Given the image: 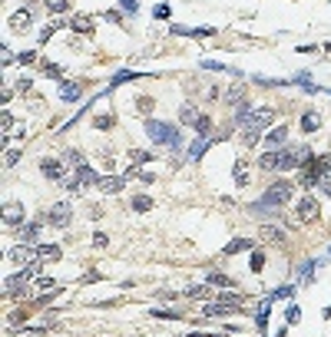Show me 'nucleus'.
<instances>
[{"mask_svg": "<svg viewBox=\"0 0 331 337\" xmlns=\"http://www.w3.org/2000/svg\"><path fill=\"white\" fill-rule=\"evenodd\" d=\"M315 268H318V261H305V264H301V278H298V281L308 284V281H311V274H315Z\"/></svg>", "mask_w": 331, "mask_h": 337, "instance_id": "cd10ccee", "label": "nucleus"}, {"mask_svg": "<svg viewBox=\"0 0 331 337\" xmlns=\"http://www.w3.org/2000/svg\"><path fill=\"white\" fill-rule=\"evenodd\" d=\"M206 149H209V139H206V136L192 139V146H189V159H202V155H206Z\"/></svg>", "mask_w": 331, "mask_h": 337, "instance_id": "a211bd4d", "label": "nucleus"}, {"mask_svg": "<svg viewBox=\"0 0 331 337\" xmlns=\"http://www.w3.org/2000/svg\"><path fill=\"white\" fill-rule=\"evenodd\" d=\"M70 30H73V33H83V37H93L96 20H93L89 13H77V17H70Z\"/></svg>", "mask_w": 331, "mask_h": 337, "instance_id": "39448f33", "label": "nucleus"}, {"mask_svg": "<svg viewBox=\"0 0 331 337\" xmlns=\"http://www.w3.org/2000/svg\"><path fill=\"white\" fill-rule=\"evenodd\" d=\"M291 192H295V188H291V182H275V185H272V188L262 195V202L255 205V212H268V208L285 205L288 198H291Z\"/></svg>", "mask_w": 331, "mask_h": 337, "instance_id": "f257e3e1", "label": "nucleus"}, {"mask_svg": "<svg viewBox=\"0 0 331 337\" xmlns=\"http://www.w3.org/2000/svg\"><path fill=\"white\" fill-rule=\"evenodd\" d=\"M206 284H212V288H232V278L222 271H209L206 274Z\"/></svg>", "mask_w": 331, "mask_h": 337, "instance_id": "6ab92c4d", "label": "nucleus"}, {"mask_svg": "<svg viewBox=\"0 0 331 337\" xmlns=\"http://www.w3.org/2000/svg\"><path fill=\"white\" fill-rule=\"evenodd\" d=\"M40 228H43V222H30V225H20V238H23V241H33L37 235H40Z\"/></svg>", "mask_w": 331, "mask_h": 337, "instance_id": "412c9836", "label": "nucleus"}, {"mask_svg": "<svg viewBox=\"0 0 331 337\" xmlns=\"http://www.w3.org/2000/svg\"><path fill=\"white\" fill-rule=\"evenodd\" d=\"M30 23H33V10H27V7H23V10H17V13L10 17V27H13V30H27Z\"/></svg>", "mask_w": 331, "mask_h": 337, "instance_id": "f8f14e48", "label": "nucleus"}, {"mask_svg": "<svg viewBox=\"0 0 331 337\" xmlns=\"http://www.w3.org/2000/svg\"><path fill=\"white\" fill-rule=\"evenodd\" d=\"M56 30H60V20H56V23H50V27H43V30H40V37H37V40H40V43H50V37H53Z\"/></svg>", "mask_w": 331, "mask_h": 337, "instance_id": "7c9ffc66", "label": "nucleus"}, {"mask_svg": "<svg viewBox=\"0 0 331 337\" xmlns=\"http://www.w3.org/2000/svg\"><path fill=\"white\" fill-rule=\"evenodd\" d=\"M129 159L132 162H153V152H146V149H129Z\"/></svg>", "mask_w": 331, "mask_h": 337, "instance_id": "2f4dec72", "label": "nucleus"}, {"mask_svg": "<svg viewBox=\"0 0 331 337\" xmlns=\"http://www.w3.org/2000/svg\"><path fill=\"white\" fill-rule=\"evenodd\" d=\"M278 165H282V152H278V149H268V152L258 159V169H265V172H278Z\"/></svg>", "mask_w": 331, "mask_h": 337, "instance_id": "9d476101", "label": "nucleus"}, {"mask_svg": "<svg viewBox=\"0 0 331 337\" xmlns=\"http://www.w3.org/2000/svg\"><path fill=\"white\" fill-rule=\"evenodd\" d=\"M252 248V238H232L229 245H225V255H242V251Z\"/></svg>", "mask_w": 331, "mask_h": 337, "instance_id": "f3484780", "label": "nucleus"}, {"mask_svg": "<svg viewBox=\"0 0 331 337\" xmlns=\"http://www.w3.org/2000/svg\"><path fill=\"white\" fill-rule=\"evenodd\" d=\"M37 255H40V261H60L63 258L60 245H37Z\"/></svg>", "mask_w": 331, "mask_h": 337, "instance_id": "ddd939ff", "label": "nucleus"}, {"mask_svg": "<svg viewBox=\"0 0 331 337\" xmlns=\"http://www.w3.org/2000/svg\"><path fill=\"white\" fill-rule=\"evenodd\" d=\"M156 17H159V20H169V7L159 3V7H156Z\"/></svg>", "mask_w": 331, "mask_h": 337, "instance_id": "37998d69", "label": "nucleus"}, {"mask_svg": "<svg viewBox=\"0 0 331 337\" xmlns=\"http://www.w3.org/2000/svg\"><path fill=\"white\" fill-rule=\"evenodd\" d=\"M232 169H235L232 175H235V182H239V185H248V182H252V175H248V165H245V162H235Z\"/></svg>", "mask_w": 331, "mask_h": 337, "instance_id": "5701e85b", "label": "nucleus"}, {"mask_svg": "<svg viewBox=\"0 0 331 337\" xmlns=\"http://www.w3.org/2000/svg\"><path fill=\"white\" fill-rule=\"evenodd\" d=\"M288 139V126H278V129H272L268 136H262V146H268V149H282Z\"/></svg>", "mask_w": 331, "mask_h": 337, "instance_id": "6e6552de", "label": "nucleus"}, {"mask_svg": "<svg viewBox=\"0 0 331 337\" xmlns=\"http://www.w3.org/2000/svg\"><path fill=\"white\" fill-rule=\"evenodd\" d=\"M146 132L153 142H163V146H179V132L176 126H166L159 119H146Z\"/></svg>", "mask_w": 331, "mask_h": 337, "instance_id": "f03ea898", "label": "nucleus"}, {"mask_svg": "<svg viewBox=\"0 0 331 337\" xmlns=\"http://www.w3.org/2000/svg\"><path fill=\"white\" fill-rule=\"evenodd\" d=\"M60 96H63L66 103H73V99H80V96H83V89H80L77 83H70V79H63V83H60Z\"/></svg>", "mask_w": 331, "mask_h": 337, "instance_id": "4468645a", "label": "nucleus"}, {"mask_svg": "<svg viewBox=\"0 0 331 337\" xmlns=\"http://www.w3.org/2000/svg\"><path fill=\"white\" fill-rule=\"evenodd\" d=\"M129 79H139V73H132V70H120V73L113 76V86H120V83H129Z\"/></svg>", "mask_w": 331, "mask_h": 337, "instance_id": "c85d7f7f", "label": "nucleus"}, {"mask_svg": "<svg viewBox=\"0 0 331 337\" xmlns=\"http://www.w3.org/2000/svg\"><path fill=\"white\" fill-rule=\"evenodd\" d=\"M99 179H103V175H96V169H93V165H77V182L83 185V188H86V185H99Z\"/></svg>", "mask_w": 331, "mask_h": 337, "instance_id": "1a4fd4ad", "label": "nucleus"}, {"mask_svg": "<svg viewBox=\"0 0 331 337\" xmlns=\"http://www.w3.org/2000/svg\"><path fill=\"white\" fill-rule=\"evenodd\" d=\"M96 188H99V192H106V195H116V192L126 188V179H123V175H103Z\"/></svg>", "mask_w": 331, "mask_h": 337, "instance_id": "0eeeda50", "label": "nucleus"}, {"mask_svg": "<svg viewBox=\"0 0 331 337\" xmlns=\"http://www.w3.org/2000/svg\"><path fill=\"white\" fill-rule=\"evenodd\" d=\"M43 73L50 79H60V76H63V70H60V66H50V63H43Z\"/></svg>", "mask_w": 331, "mask_h": 337, "instance_id": "f704fd0d", "label": "nucleus"}, {"mask_svg": "<svg viewBox=\"0 0 331 337\" xmlns=\"http://www.w3.org/2000/svg\"><path fill=\"white\" fill-rule=\"evenodd\" d=\"M291 294H295V288H291V284H285V288H278L272 298H291Z\"/></svg>", "mask_w": 331, "mask_h": 337, "instance_id": "a19ab883", "label": "nucleus"}, {"mask_svg": "<svg viewBox=\"0 0 331 337\" xmlns=\"http://www.w3.org/2000/svg\"><path fill=\"white\" fill-rule=\"evenodd\" d=\"M30 86H33V79H30V76H20L13 89H17V93H30Z\"/></svg>", "mask_w": 331, "mask_h": 337, "instance_id": "473e14b6", "label": "nucleus"}, {"mask_svg": "<svg viewBox=\"0 0 331 337\" xmlns=\"http://www.w3.org/2000/svg\"><path fill=\"white\" fill-rule=\"evenodd\" d=\"M196 119H199V112H196L192 103H186V106L179 109V122H182V126H196Z\"/></svg>", "mask_w": 331, "mask_h": 337, "instance_id": "aec40b11", "label": "nucleus"}, {"mask_svg": "<svg viewBox=\"0 0 331 337\" xmlns=\"http://www.w3.org/2000/svg\"><path fill=\"white\" fill-rule=\"evenodd\" d=\"M298 317H301V311H298V307H288V311H285V321H288V324H295Z\"/></svg>", "mask_w": 331, "mask_h": 337, "instance_id": "79ce46f5", "label": "nucleus"}, {"mask_svg": "<svg viewBox=\"0 0 331 337\" xmlns=\"http://www.w3.org/2000/svg\"><path fill=\"white\" fill-rule=\"evenodd\" d=\"M33 60H37V50H27V53L17 56V63H33Z\"/></svg>", "mask_w": 331, "mask_h": 337, "instance_id": "ea45409f", "label": "nucleus"}, {"mask_svg": "<svg viewBox=\"0 0 331 337\" xmlns=\"http://www.w3.org/2000/svg\"><path fill=\"white\" fill-rule=\"evenodd\" d=\"M182 294H186V298H209V301H215V298H212V291H209V284H206V288L189 284V288H182Z\"/></svg>", "mask_w": 331, "mask_h": 337, "instance_id": "4be33fe9", "label": "nucleus"}, {"mask_svg": "<svg viewBox=\"0 0 331 337\" xmlns=\"http://www.w3.org/2000/svg\"><path fill=\"white\" fill-rule=\"evenodd\" d=\"M113 126V116L106 112V116H96V129H110Z\"/></svg>", "mask_w": 331, "mask_h": 337, "instance_id": "e433bc0d", "label": "nucleus"}, {"mask_svg": "<svg viewBox=\"0 0 331 337\" xmlns=\"http://www.w3.org/2000/svg\"><path fill=\"white\" fill-rule=\"evenodd\" d=\"M37 288L46 291V288H56V278H37Z\"/></svg>", "mask_w": 331, "mask_h": 337, "instance_id": "4c0bfd02", "label": "nucleus"}, {"mask_svg": "<svg viewBox=\"0 0 331 337\" xmlns=\"http://www.w3.org/2000/svg\"><path fill=\"white\" fill-rule=\"evenodd\" d=\"M318 126H321L318 112H311V109H308V112H301V132H315Z\"/></svg>", "mask_w": 331, "mask_h": 337, "instance_id": "dca6fc26", "label": "nucleus"}, {"mask_svg": "<svg viewBox=\"0 0 331 337\" xmlns=\"http://www.w3.org/2000/svg\"><path fill=\"white\" fill-rule=\"evenodd\" d=\"M40 172H43L46 179H53V182H60V179H63V165L56 162V159H40Z\"/></svg>", "mask_w": 331, "mask_h": 337, "instance_id": "9b49d317", "label": "nucleus"}, {"mask_svg": "<svg viewBox=\"0 0 331 337\" xmlns=\"http://www.w3.org/2000/svg\"><path fill=\"white\" fill-rule=\"evenodd\" d=\"M43 7H46L50 13H56V17H60V13L70 10V0H43Z\"/></svg>", "mask_w": 331, "mask_h": 337, "instance_id": "b1692460", "label": "nucleus"}, {"mask_svg": "<svg viewBox=\"0 0 331 337\" xmlns=\"http://www.w3.org/2000/svg\"><path fill=\"white\" fill-rule=\"evenodd\" d=\"M17 159H20V152H13V149H10V152H7V165H17Z\"/></svg>", "mask_w": 331, "mask_h": 337, "instance_id": "c03bdc74", "label": "nucleus"}, {"mask_svg": "<svg viewBox=\"0 0 331 337\" xmlns=\"http://www.w3.org/2000/svg\"><path fill=\"white\" fill-rule=\"evenodd\" d=\"M20 222H23V205L20 202H7L3 205V225L7 228H20Z\"/></svg>", "mask_w": 331, "mask_h": 337, "instance_id": "423d86ee", "label": "nucleus"}, {"mask_svg": "<svg viewBox=\"0 0 331 337\" xmlns=\"http://www.w3.org/2000/svg\"><path fill=\"white\" fill-rule=\"evenodd\" d=\"M153 317H163V321H179V311H166V307H153Z\"/></svg>", "mask_w": 331, "mask_h": 337, "instance_id": "c756f323", "label": "nucleus"}, {"mask_svg": "<svg viewBox=\"0 0 331 337\" xmlns=\"http://www.w3.org/2000/svg\"><path fill=\"white\" fill-rule=\"evenodd\" d=\"M258 139H262V132H258V129H245L242 132V146H245V149H255Z\"/></svg>", "mask_w": 331, "mask_h": 337, "instance_id": "bb28decb", "label": "nucleus"}, {"mask_svg": "<svg viewBox=\"0 0 331 337\" xmlns=\"http://www.w3.org/2000/svg\"><path fill=\"white\" fill-rule=\"evenodd\" d=\"M129 205L136 208V212H149V208H153V198H149V195H132Z\"/></svg>", "mask_w": 331, "mask_h": 337, "instance_id": "393cba45", "label": "nucleus"}, {"mask_svg": "<svg viewBox=\"0 0 331 337\" xmlns=\"http://www.w3.org/2000/svg\"><path fill=\"white\" fill-rule=\"evenodd\" d=\"M262 268H265V255H262V251H255V255H252V271H262Z\"/></svg>", "mask_w": 331, "mask_h": 337, "instance_id": "c9c22d12", "label": "nucleus"}, {"mask_svg": "<svg viewBox=\"0 0 331 337\" xmlns=\"http://www.w3.org/2000/svg\"><path fill=\"white\" fill-rule=\"evenodd\" d=\"M106 245H110V238H106V235H103V231H96V235H93V248H106Z\"/></svg>", "mask_w": 331, "mask_h": 337, "instance_id": "72a5a7b5", "label": "nucleus"}, {"mask_svg": "<svg viewBox=\"0 0 331 337\" xmlns=\"http://www.w3.org/2000/svg\"><path fill=\"white\" fill-rule=\"evenodd\" d=\"M321 215V205H318V198L315 195H301L298 198V205H295V218L298 222H318Z\"/></svg>", "mask_w": 331, "mask_h": 337, "instance_id": "7ed1b4c3", "label": "nucleus"}, {"mask_svg": "<svg viewBox=\"0 0 331 337\" xmlns=\"http://www.w3.org/2000/svg\"><path fill=\"white\" fill-rule=\"evenodd\" d=\"M262 238L265 241H275V245H285V231H282V228H275V225H262Z\"/></svg>", "mask_w": 331, "mask_h": 337, "instance_id": "2eb2a0df", "label": "nucleus"}, {"mask_svg": "<svg viewBox=\"0 0 331 337\" xmlns=\"http://www.w3.org/2000/svg\"><path fill=\"white\" fill-rule=\"evenodd\" d=\"M46 222L56 225V228H66V225L73 222V205H70V202H56V205L46 212Z\"/></svg>", "mask_w": 331, "mask_h": 337, "instance_id": "20e7f679", "label": "nucleus"}, {"mask_svg": "<svg viewBox=\"0 0 331 337\" xmlns=\"http://www.w3.org/2000/svg\"><path fill=\"white\" fill-rule=\"evenodd\" d=\"M120 3H123V10H126V13H136V10H139V0H120Z\"/></svg>", "mask_w": 331, "mask_h": 337, "instance_id": "58836bf2", "label": "nucleus"}, {"mask_svg": "<svg viewBox=\"0 0 331 337\" xmlns=\"http://www.w3.org/2000/svg\"><path fill=\"white\" fill-rule=\"evenodd\" d=\"M196 132H199V136H209V132H212V116L199 112V119H196Z\"/></svg>", "mask_w": 331, "mask_h": 337, "instance_id": "a878e982", "label": "nucleus"}]
</instances>
